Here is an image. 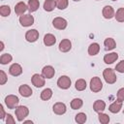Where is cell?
<instances>
[{
	"label": "cell",
	"mask_w": 124,
	"mask_h": 124,
	"mask_svg": "<svg viewBox=\"0 0 124 124\" xmlns=\"http://www.w3.org/2000/svg\"><path fill=\"white\" fill-rule=\"evenodd\" d=\"M103 77H104L105 81L107 83H108V84H113L116 81V79H117V77L115 75L114 70H112L110 68H107V69L104 70Z\"/></svg>",
	"instance_id": "obj_1"
},
{
	"label": "cell",
	"mask_w": 124,
	"mask_h": 124,
	"mask_svg": "<svg viewBox=\"0 0 124 124\" xmlns=\"http://www.w3.org/2000/svg\"><path fill=\"white\" fill-rule=\"evenodd\" d=\"M15 113H16V119L17 121L21 122L23 121L29 114V108L25 106H18L16 108V110H15Z\"/></svg>",
	"instance_id": "obj_2"
},
{
	"label": "cell",
	"mask_w": 124,
	"mask_h": 124,
	"mask_svg": "<svg viewBox=\"0 0 124 124\" xmlns=\"http://www.w3.org/2000/svg\"><path fill=\"white\" fill-rule=\"evenodd\" d=\"M90 90L94 93H97V92H100L103 88V82L101 80L100 78L98 77H94L90 79Z\"/></svg>",
	"instance_id": "obj_3"
},
{
	"label": "cell",
	"mask_w": 124,
	"mask_h": 124,
	"mask_svg": "<svg viewBox=\"0 0 124 124\" xmlns=\"http://www.w3.org/2000/svg\"><path fill=\"white\" fill-rule=\"evenodd\" d=\"M18 103H19V99H18V97L16 96V95L11 94V95H8V96L5 98V104H6L7 108H10V109L16 108L17 107Z\"/></svg>",
	"instance_id": "obj_4"
},
{
	"label": "cell",
	"mask_w": 124,
	"mask_h": 124,
	"mask_svg": "<svg viewBox=\"0 0 124 124\" xmlns=\"http://www.w3.org/2000/svg\"><path fill=\"white\" fill-rule=\"evenodd\" d=\"M19 23L23 27H29L34 24V17L30 14L28 15H22L19 16Z\"/></svg>",
	"instance_id": "obj_5"
},
{
	"label": "cell",
	"mask_w": 124,
	"mask_h": 124,
	"mask_svg": "<svg viewBox=\"0 0 124 124\" xmlns=\"http://www.w3.org/2000/svg\"><path fill=\"white\" fill-rule=\"evenodd\" d=\"M71 84H72V81L68 76H61L57 79V85L61 89H68L70 88Z\"/></svg>",
	"instance_id": "obj_6"
},
{
	"label": "cell",
	"mask_w": 124,
	"mask_h": 124,
	"mask_svg": "<svg viewBox=\"0 0 124 124\" xmlns=\"http://www.w3.org/2000/svg\"><path fill=\"white\" fill-rule=\"evenodd\" d=\"M52 25L54 28H56L58 30H64L68 25V21L63 17L57 16L52 20Z\"/></svg>",
	"instance_id": "obj_7"
},
{
	"label": "cell",
	"mask_w": 124,
	"mask_h": 124,
	"mask_svg": "<svg viewBox=\"0 0 124 124\" xmlns=\"http://www.w3.org/2000/svg\"><path fill=\"white\" fill-rule=\"evenodd\" d=\"M31 82L32 84L37 87V88H40V87H43L45 85V78L43 77V75H39V74H34L31 78Z\"/></svg>",
	"instance_id": "obj_8"
},
{
	"label": "cell",
	"mask_w": 124,
	"mask_h": 124,
	"mask_svg": "<svg viewBox=\"0 0 124 124\" xmlns=\"http://www.w3.org/2000/svg\"><path fill=\"white\" fill-rule=\"evenodd\" d=\"M25 39L29 43H34L39 39V31L36 29H30L25 33Z\"/></svg>",
	"instance_id": "obj_9"
},
{
	"label": "cell",
	"mask_w": 124,
	"mask_h": 124,
	"mask_svg": "<svg viewBox=\"0 0 124 124\" xmlns=\"http://www.w3.org/2000/svg\"><path fill=\"white\" fill-rule=\"evenodd\" d=\"M52 110H53V112H54L55 114H57V115H62V114H64V113L66 112L67 108H66V105H65L64 103H62V102H57V103H55V104L53 105Z\"/></svg>",
	"instance_id": "obj_10"
},
{
	"label": "cell",
	"mask_w": 124,
	"mask_h": 124,
	"mask_svg": "<svg viewBox=\"0 0 124 124\" xmlns=\"http://www.w3.org/2000/svg\"><path fill=\"white\" fill-rule=\"evenodd\" d=\"M42 75L45 78H52L55 75V70L52 66L46 65L42 69Z\"/></svg>",
	"instance_id": "obj_11"
},
{
	"label": "cell",
	"mask_w": 124,
	"mask_h": 124,
	"mask_svg": "<svg viewBox=\"0 0 124 124\" xmlns=\"http://www.w3.org/2000/svg\"><path fill=\"white\" fill-rule=\"evenodd\" d=\"M9 73L13 77H18L22 74V67L18 63H14L9 68Z\"/></svg>",
	"instance_id": "obj_12"
},
{
	"label": "cell",
	"mask_w": 124,
	"mask_h": 124,
	"mask_svg": "<svg viewBox=\"0 0 124 124\" xmlns=\"http://www.w3.org/2000/svg\"><path fill=\"white\" fill-rule=\"evenodd\" d=\"M102 15H103V16H104L105 18H107V19H110V18L114 17L115 13H114V10H113V8H112L111 6L107 5V6H105V7L103 8Z\"/></svg>",
	"instance_id": "obj_13"
},
{
	"label": "cell",
	"mask_w": 124,
	"mask_h": 124,
	"mask_svg": "<svg viewBox=\"0 0 124 124\" xmlns=\"http://www.w3.org/2000/svg\"><path fill=\"white\" fill-rule=\"evenodd\" d=\"M18 92L20 93V95L22 97H25V98H28L33 94V91H32L31 87L27 84H21L18 88Z\"/></svg>",
	"instance_id": "obj_14"
},
{
	"label": "cell",
	"mask_w": 124,
	"mask_h": 124,
	"mask_svg": "<svg viewBox=\"0 0 124 124\" xmlns=\"http://www.w3.org/2000/svg\"><path fill=\"white\" fill-rule=\"evenodd\" d=\"M59 50L61 52H68L72 48V43L69 39H63L59 43Z\"/></svg>",
	"instance_id": "obj_15"
},
{
	"label": "cell",
	"mask_w": 124,
	"mask_h": 124,
	"mask_svg": "<svg viewBox=\"0 0 124 124\" xmlns=\"http://www.w3.org/2000/svg\"><path fill=\"white\" fill-rule=\"evenodd\" d=\"M27 9H28V6L24 2H18L15 6V13L17 16H22L27 11Z\"/></svg>",
	"instance_id": "obj_16"
},
{
	"label": "cell",
	"mask_w": 124,
	"mask_h": 124,
	"mask_svg": "<svg viewBox=\"0 0 124 124\" xmlns=\"http://www.w3.org/2000/svg\"><path fill=\"white\" fill-rule=\"evenodd\" d=\"M122 108V101H119V100H116L114 101L112 104L109 105L108 107V110L112 113H117L120 111V109Z\"/></svg>",
	"instance_id": "obj_17"
},
{
	"label": "cell",
	"mask_w": 124,
	"mask_h": 124,
	"mask_svg": "<svg viewBox=\"0 0 124 124\" xmlns=\"http://www.w3.org/2000/svg\"><path fill=\"white\" fill-rule=\"evenodd\" d=\"M56 43V38L54 35L50 34V33H47L44 36V44L45 46H53L54 44Z\"/></svg>",
	"instance_id": "obj_18"
},
{
	"label": "cell",
	"mask_w": 124,
	"mask_h": 124,
	"mask_svg": "<svg viewBox=\"0 0 124 124\" xmlns=\"http://www.w3.org/2000/svg\"><path fill=\"white\" fill-rule=\"evenodd\" d=\"M106 108V103L103 100H96L93 104V109L96 112H103Z\"/></svg>",
	"instance_id": "obj_19"
},
{
	"label": "cell",
	"mask_w": 124,
	"mask_h": 124,
	"mask_svg": "<svg viewBox=\"0 0 124 124\" xmlns=\"http://www.w3.org/2000/svg\"><path fill=\"white\" fill-rule=\"evenodd\" d=\"M117 58H118V54L116 52H110L104 56V62L106 64H112L117 60Z\"/></svg>",
	"instance_id": "obj_20"
},
{
	"label": "cell",
	"mask_w": 124,
	"mask_h": 124,
	"mask_svg": "<svg viewBox=\"0 0 124 124\" xmlns=\"http://www.w3.org/2000/svg\"><path fill=\"white\" fill-rule=\"evenodd\" d=\"M99 51H100V45L98 43H92L88 46V54L91 55V56H94V55L98 54Z\"/></svg>",
	"instance_id": "obj_21"
},
{
	"label": "cell",
	"mask_w": 124,
	"mask_h": 124,
	"mask_svg": "<svg viewBox=\"0 0 124 124\" xmlns=\"http://www.w3.org/2000/svg\"><path fill=\"white\" fill-rule=\"evenodd\" d=\"M104 45H105V48L107 50H112L116 47V43H115L114 39H112V38H107L104 41Z\"/></svg>",
	"instance_id": "obj_22"
},
{
	"label": "cell",
	"mask_w": 124,
	"mask_h": 124,
	"mask_svg": "<svg viewBox=\"0 0 124 124\" xmlns=\"http://www.w3.org/2000/svg\"><path fill=\"white\" fill-rule=\"evenodd\" d=\"M56 8V2L55 0H46L44 2V10L46 12H51Z\"/></svg>",
	"instance_id": "obj_23"
},
{
	"label": "cell",
	"mask_w": 124,
	"mask_h": 124,
	"mask_svg": "<svg viewBox=\"0 0 124 124\" xmlns=\"http://www.w3.org/2000/svg\"><path fill=\"white\" fill-rule=\"evenodd\" d=\"M40 7V1L39 0H28V10L33 13L36 12Z\"/></svg>",
	"instance_id": "obj_24"
},
{
	"label": "cell",
	"mask_w": 124,
	"mask_h": 124,
	"mask_svg": "<svg viewBox=\"0 0 124 124\" xmlns=\"http://www.w3.org/2000/svg\"><path fill=\"white\" fill-rule=\"evenodd\" d=\"M52 97V90L50 88H45L41 92V99L43 101H48Z\"/></svg>",
	"instance_id": "obj_25"
},
{
	"label": "cell",
	"mask_w": 124,
	"mask_h": 124,
	"mask_svg": "<svg viewBox=\"0 0 124 124\" xmlns=\"http://www.w3.org/2000/svg\"><path fill=\"white\" fill-rule=\"evenodd\" d=\"M86 86H87L86 85V81L83 78L78 79L76 81V84H75V87H76V89L78 91H83V90H85L86 89Z\"/></svg>",
	"instance_id": "obj_26"
},
{
	"label": "cell",
	"mask_w": 124,
	"mask_h": 124,
	"mask_svg": "<svg viewBox=\"0 0 124 124\" xmlns=\"http://www.w3.org/2000/svg\"><path fill=\"white\" fill-rule=\"evenodd\" d=\"M82 105H83V101L79 98H75L71 101V108L73 109H78L82 107Z\"/></svg>",
	"instance_id": "obj_27"
},
{
	"label": "cell",
	"mask_w": 124,
	"mask_h": 124,
	"mask_svg": "<svg viewBox=\"0 0 124 124\" xmlns=\"http://www.w3.org/2000/svg\"><path fill=\"white\" fill-rule=\"evenodd\" d=\"M13 60V56L10 54V53H3L1 56H0V64L2 65H6L10 62H12Z\"/></svg>",
	"instance_id": "obj_28"
},
{
	"label": "cell",
	"mask_w": 124,
	"mask_h": 124,
	"mask_svg": "<svg viewBox=\"0 0 124 124\" xmlns=\"http://www.w3.org/2000/svg\"><path fill=\"white\" fill-rule=\"evenodd\" d=\"M114 17L118 22H124V8H119L115 13Z\"/></svg>",
	"instance_id": "obj_29"
},
{
	"label": "cell",
	"mask_w": 124,
	"mask_h": 124,
	"mask_svg": "<svg viewBox=\"0 0 124 124\" xmlns=\"http://www.w3.org/2000/svg\"><path fill=\"white\" fill-rule=\"evenodd\" d=\"M86 119H87V117L84 112H78V114H76V117H75L76 122L78 124H83L86 121Z\"/></svg>",
	"instance_id": "obj_30"
},
{
	"label": "cell",
	"mask_w": 124,
	"mask_h": 124,
	"mask_svg": "<svg viewBox=\"0 0 124 124\" xmlns=\"http://www.w3.org/2000/svg\"><path fill=\"white\" fill-rule=\"evenodd\" d=\"M0 15L2 16H8L11 15V8L8 5H2L0 7Z\"/></svg>",
	"instance_id": "obj_31"
},
{
	"label": "cell",
	"mask_w": 124,
	"mask_h": 124,
	"mask_svg": "<svg viewBox=\"0 0 124 124\" xmlns=\"http://www.w3.org/2000/svg\"><path fill=\"white\" fill-rule=\"evenodd\" d=\"M55 2H56V8L59 10H65L69 5L68 0H55Z\"/></svg>",
	"instance_id": "obj_32"
},
{
	"label": "cell",
	"mask_w": 124,
	"mask_h": 124,
	"mask_svg": "<svg viewBox=\"0 0 124 124\" xmlns=\"http://www.w3.org/2000/svg\"><path fill=\"white\" fill-rule=\"evenodd\" d=\"M98 119L102 124H108L109 122V116L106 113H103V112H99Z\"/></svg>",
	"instance_id": "obj_33"
},
{
	"label": "cell",
	"mask_w": 124,
	"mask_h": 124,
	"mask_svg": "<svg viewBox=\"0 0 124 124\" xmlns=\"http://www.w3.org/2000/svg\"><path fill=\"white\" fill-rule=\"evenodd\" d=\"M115 70L118 73H121V74L124 73V60H121L115 65Z\"/></svg>",
	"instance_id": "obj_34"
},
{
	"label": "cell",
	"mask_w": 124,
	"mask_h": 124,
	"mask_svg": "<svg viewBox=\"0 0 124 124\" xmlns=\"http://www.w3.org/2000/svg\"><path fill=\"white\" fill-rule=\"evenodd\" d=\"M7 80H8V78H7L6 73L3 70H1L0 71V84L1 85H4L7 82Z\"/></svg>",
	"instance_id": "obj_35"
},
{
	"label": "cell",
	"mask_w": 124,
	"mask_h": 124,
	"mask_svg": "<svg viewBox=\"0 0 124 124\" xmlns=\"http://www.w3.org/2000/svg\"><path fill=\"white\" fill-rule=\"evenodd\" d=\"M116 96H117V100H119V101H124V87H122V88H120L118 91H117V94H116Z\"/></svg>",
	"instance_id": "obj_36"
},
{
	"label": "cell",
	"mask_w": 124,
	"mask_h": 124,
	"mask_svg": "<svg viewBox=\"0 0 124 124\" xmlns=\"http://www.w3.org/2000/svg\"><path fill=\"white\" fill-rule=\"evenodd\" d=\"M16 120L14 119V117L12 116V114H7L6 115V124H15Z\"/></svg>",
	"instance_id": "obj_37"
},
{
	"label": "cell",
	"mask_w": 124,
	"mask_h": 124,
	"mask_svg": "<svg viewBox=\"0 0 124 124\" xmlns=\"http://www.w3.org/2000/svg\"><path fill=\"white\" fill-rule=\"evenodd\" d=\"M6 116V113H5V110H4V108L2 105H0V119H4Z\"/></svg>",
	"instance_id": "obj_38"
},
{
	"label": "cell",
	"mask_w": 124,
	"mask_h": 124,
	"mask_svg": "<svg viewBox=\"0 0 124 124\" xmlns=\"http://www.w3.org/2000/svg\"><path fill=\"white\" fill-rule=\"evenodd\" d=\"M0 44H1V47H0V51H2V50L4 49V44H3V42H1Z\"/></svg>",
	"instance_id": "obj_39"
},
{
	"label": "cell",
	"mask_w": 124,
	"mask_h": 124,
	"mask_svg": "<svg viewBox=\"0 0 124 124\" xmlns=\"http://www.w3.org/2000/svg\"><path fill=\"white\" fill-rule=\"evenodd\" d=\"M24 123H32L31 120H27V121H24Z\"/></svg>",
	"instance_id": "obj_40"
},
{
	"label": "cell",
	"mask_w": 124,
	"mask_h": 124,
	"mask_svg": "<svg viewBox=\"0 0 124 124\" xmlns=\"http://www.w3.org/2000/svg\"><path fill=\"white\" fill-rule=\"evenodd\" d=\"M74 1H76V2H78V1H80V0H74Z\"/></svg>",
	"instance_id": "obj_41"
},
{
	"label": "cell",
	"mask_w": 124,
	"mask_h": 124,
	"mask_svg": "<svg viewBox=\"0 0 124 124\" xmlns=\"http://www.w3.org/2000/svg\"><path fill=\"white\" fill-rule=\"evenodd\" d=\"M111 1H117V0H111Z\"/></svg>",
	"instance_id": "obj_42"
},
{
	"label": "cell",
	"mask_w": 124,
	"mask_h": 124,
	"mask_svg": "<svg viewBox=\"0 0 124 124\" xmlns=\"http://www.w3.org/2000/svg\"><path fill=\"white\" fill-rule=\"evenodd\" d=\"M123 113H124V108H123Z\"/></svg>",
	"instance_id": "obj_43"
},
{
	"label": "cell",
	"mask_w": 124,
	"mask_h": 124,
	"mask_svg": "<svg viewBox=\"0 0 124 124\" xmlns=\"http://www.w3.org/2000/svg\"><path fill=\"white\" fill-rule=\"evenodd\" d=\"M97 1H99V0H97Z\"/></svg>",
	"instance_id": "obj_44"
}]
</instances>
